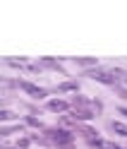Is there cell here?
<instances>
[{
	"label": "cell",
	"mask_w": 127,
	"mask_h": 149,
	"mask_svg": "<svg viewBox=\"0 0 127 149\" xmlns=\"http://www.w3.org/2000/svg\"><path fill=\"white\" fill-rule=\"evenodd\" d=\"M46 135H48V139L50 142H55L60 149H70L72 147V132H67V130H60V127H48L46 130Z\"/></svg>",
	"instance_id": "cell-1"
},
{
	"label": "cell",
	"mask_w": 127,
	"mask_h": 149,
	"mask_svg": "<svg viewBox=\"0 0 127 149\" xmlns=\"http://www.w3.org/2000/svg\"><path fill=\"white\" fill-rule=\"evenodd\" d=\"M17 87H19V89H24L31 99H46V94H48L46 89L36 87V84H31V82H26V79H19V82H17Z\"/></svg>",
	"instance_id": "cell-2"
},
{
	"label": "cell",
	"mask_w": 127,
	"mask_h": 149,
	"mask_svg": "<svg viewBox=\"0 0 127 149\" xmlns=\"http://www.w3.org/2000/svg\"><path fill=\"white\" fill-rule=\"evenodd\" d=\"M86 77H91V79H98V82H103V84H115V77H113V72L110 70H86Z\"/></svg>",
	"instance_id": "cell-3"
},
{
	"label": "cell",
	"mask_w": 127,
	"mask_h": 149,
	"mask_svg": "<svg viewBox=\"0 0 127 149\" xmlns=\"http://www.w3.org/2000/svg\"><path fill=\"white\" fill-rule=\"evenodd\" d=\"M48 111H53V113H62V111H67L70 108V104L67 101H62V99H53V101H48V106H46Z\"/></svg>",
	"instance_id": "cell-4"
},
{
	"label": "cell",
	"mask_w": 127,
	"mask_h": 149,
	"mask_svg": "<svg viewBox=\"0 0 127 149\" xmlns=\"http://www.w3.org/2000/svg\"><path fill=\"white\" fill-rule=\"evenodd\" d=\"M72 118H75V120H91V118H94V111H86V108H75V111H72Z\"/></svg>",
	"instance_id": "cell-5"
},
{
	"label": "cell",
	"mask_w": 127,
	"mask_h": 149,
	"mask_svg": "<svg viewBox=\"0 0 127 149\" xmlns=\"http://www.w3.org/2000/svg\"><path fill=\"white\" fill-rule=\"evenodd\" d=\"M79 84L77 82H62V84H58V91H77Z\"/></svg>",
	"instance_id": "cell-6"
},
{
	"label": "cell",
	"mask_w": 127,
	"mask_h": 149,
	"mask_svg": "<svg viewBox=\"0 0 127 149\" xmlns=\"http://www.w3.org/2000/svg\"><path fill=\"white\" fill-rule=\"evenodd\" d=\"M113 72V77H115V82L117 79H122V82H127V70H120V68H115V70H110Z\"/></svg>",
	"instance_id": "cell-7"
},
{
	"label": "cell",
	"mask_w": 127,
	"mask_h": 149,
	"mask_svg": "<svg viewBox=\"0 0 127 149\" xmlns=\"http://www.w3.org/2000/svg\"><path fill=\"white\" fill-rule=\"evenodd\" d=\"M110 127H113V130H115V132H117V135H125V137H127V127H125V125H122V123H113V125H110Z\"/></svg>",
	"instance_id": "cell-8"
},
{
	"label": "cell",
	"mask_w": 127,
	"mask_h": 149,
	"mask_svg": "<svg viewBox=\"0 0 127 149\" xmlns=\"http://www.w3.org/2000/svg\"><path fill=\"white\" fill-rule=\"evenodd\" d=\"M17 130H22V125H12V127H0V135H12Z\"/></svg>",
	"instance_id": "cell-9"
},
{
	"label": "cell",
	"mask_w": 127,
	"mask_h": 149,
	"mask_svg": "<svg viewBox=\"0 0 127 149\" xmlns=\"http://www.w3.org/2000/svg\"><path fill=\"white\" fill-rule=\"evenodd\" d=\"M14 113H10V111H0V120H12Z\"/></svg>",
	"instance_id": "cell-10"
},
{
	"label": "cell",
	"mask_w": 127,
	"mask_h": 149,
	"mask_svg": "<svg viewBox=\"0 0 127 149\" xmlns=\"http://www.w3.org/2000/svg\"><path fill=\"white\" fill-rule=\"evenodd\" d=\"M75 60H77L79 65H94V63H96V60H91V58H75Z\"/></svg>",
	"instance_id": "cell-11"
},
{
	"label": "cell",
	"mask_w": 127,
	"mask_h": 149,
	"mask_svg": "<svg viewBox=\"0 0 127 149\" xmlns=\"http://www.w3.org/2000/svg\"><path fill=\"white\" fill-rule=\"evenodd\" d=\"M120 113H122V116H127V108H120Z\"/></svg>",
	"instance_id": "cell-12"
}]
</instances>
